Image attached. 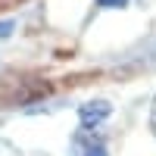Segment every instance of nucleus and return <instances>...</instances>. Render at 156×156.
Wrapping results in <instances>:
<instances>
[{
  "label": "nucleus",
  "mask_w": 156,
  "mask_h": 156,
  "mask_svg": "<svg viewBox=\"0 0 156 156\" xmlns=\"http://www.w3.org/2000/svg\"><path fill=\"white\" fill-rule=\"evenodd\" d=\"M109 112H112L109 100H90V103H84V106L78 109V122H81V131H94L97 125H103V122L109 119Z\"/></svg>",
  "instance_id": "nucleus-1"
},
{
  "label": "nucleus",
  "mask_w": 156,
  "mask_h": 156,
  "mask_svg": "<svg viewBox=\"0 0 156 156\" xmlns=\"http://www.w3.org/2000/svg\"><path fill=\"white\" fill-rule=\"evenodd\" d=\"M84 156H106V147L100 144V137H81Z\"/></svg>",
  "instance_id": "nucleus-2"
},
{
  "label": "nucleus",
  "mask_w": 156,
  "mask_h": 156,
  "mask_svg": "<svg viewBox=\"0 0 156 156\" xmlns=\"http://www.w3.org/2000/svg\"><path fill=\"white\" fill-rule=\"evenodd\" d=\"M100 6H106V9H119V6H125L128 0H97Z\"/></svg>",
  "instance_id": "nucleus-3"
},
{
  "label": "nucleus",
  "mask_w": 156,
  "mask_h": 156,
  "mask_svg": "<svg viewBox=\"0 0 156 156\" xmlns=\"http://www.w3.org/2000/svg\"><path fill=\"white\" fill-rule=\"evenodd\" d=\"M150 128H153V134H156V100H153V106H150Z\"/></svg>",
  "instance_id": "nucleus-4"
},
{
  "label": "nucleus",
  "mask_w": 156,
  "mask_h": 156,
  "mask_svg": "<svg viewBox=\"0 0 156 156\" xmlns=\"http://www.w3.org/2000/svg\"><path fill=\"white\" fill-rule=\"evenodd\" d=\"M9 31H12V22H0V37L9 34Z\"/></svg>",
  "instance_id": "nucleus-5"
}]
</instances>
